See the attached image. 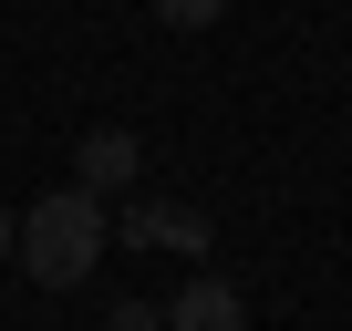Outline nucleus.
<instances>
[{
	"label": "nucleus",
	"instance_id": "f257e3e1",
	"mask_svg": "<svg viewBox=\"0 0 352 331\" xmlns=\"http://www.w3.org/2000/svg\"><path fill=\"white\" fill-rule=\"evenodd\" d=\"M104 238H114L104 197H94V187H52V197L11 228V259H21L42 290H83V279H94V259H104Z\"/></svg>",
	"mask_w": 352,
	"mask_h": 331
},
{
	"label": "nucleus",
	"instance_id": "f03ea898",
	"mask_svg": "<svg viewBox=\"0 0 352 331\" xmlns=\"http://www.w3.org/2000/svg\"><path fill=\"white\" fill-rule=\"evenodd\" d=\"M145 176V145H135V124H94L83 145H73V187H94V197H124Z\"/></svg>",
	"mask_w": 352,
	"mask_h": 331
},
{
	"label": "nucleus",
	"instance_id": "7ed1b4c3",
	"mask_svg": "<svg viewBox=\"0 0 352 331\" xmlns=\"http://www.w3.org/2000/svg\"><path fill=\"white\" fill-rule=\"evenodd\" d=\"M114 238H124V249H176V259H208V218H197V207H166V197H135V207L114 218Z\"/></svg>",
	"mask_w": 352,
	"mask_h": 331
},
{
	"label": "nucleus",
	"instance_id": "20e7f679",
	"mask_svg": "<svg viewBox=\"0 0 352 331\" xmlns=\"http://www.w3.org/2000/svg\"><path fill=\"white\" fill-rule=\"evenodd\" d=\"M166 331H249V300L218 279V269H197L187 290H176L166 300Z\"/></svg>",
	"mask_w": 352,
	"mask_h": 331
},
{
	"label": "nucleus",
	"instance_id": "39448f33",
	"mask_svg": "<svg viewBox=\"0 0 352 331\" xmlns=\"http://www.w3.org/2000/svg\"><path fill=\"white\" fill-rule=\"evenodd\" d=\"M145 11H155V21H176V32H208L228 0H145Z\"/></svg>",
	"mask_w": 352,
	"mask_h": 331
},
{
	"label": "nucleus",
	"instance_id": "423d86ee",
	"mask_svg": "<svg viewBox=\"0 0 352 331\" xmlns=\"http://www.w3.org/2000/svg\"><path fill=\"white\" fill-rule=\"evenodd\" d=\"M104 331H166V310H155V300H114V310H104Z\"/></svg>",
	"mask_w": 352,
	"mask_h": 331
},
{
	"label": "nucleus",
	"instance_id": "0eeeda50",
	"mask_svg": "<svg viewBox=\"0 0 352 331\" xmlns=\"http://www.w3.org/2000/svg\"><path fill=\"white\" fill-rule=\"evenodd\" d=\"M11 228H21V218H11V207H0V259H11Z\"/></svg>",
	"mask_w": 352,
	"mask_h": 331
}]
</instances>
